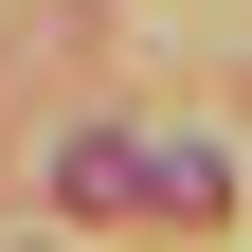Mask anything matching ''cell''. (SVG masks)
Listing matches in <instances>:
<instances>
[{
	"label": "cell",
	"mask_w": 252,
	"mask_h": 252,
	"mask_svg": "<svg viewBox=\"0 0 252 252\" xmlns=\"http://www.w3.org/2000/svg\"><path fill=\"white\" fill-rule=\"evenodd\" d=\"M144 198H162V216H216V198H234V162H216V144H180V162H144Z\"/></svg>",
	"instance_id": "2"
},
{
	"label": "cell",
	"mask_w": 252,
	"mask_h": 252,
	"mask_svg": "<svg viewBox=\"0 0 252 252\" xmlns=\"http://www.w3.org/2000/svg\"><path fill=\"white\" fill-rule=\"evenodd\" d=\"M126 180H144V162H126L108 126H90V144H54V198H72V216H108V198H126Z\"/></svg>",
	"instance_id": "1"
}]
</instances>
